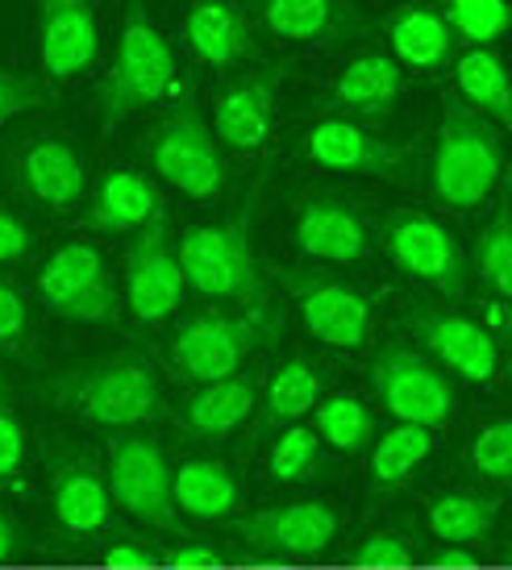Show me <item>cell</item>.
<instances>
[{
	"instance_id": "obj_1",
	"label": "cell",
	"mask_w": 512,
	"mask_h": 570,
	"mask_svg": "<svg viewBox=\"0 0 512 570\" xmlns=\"http://www.w3.org/2000/svg\"><path fill=\"white\" fill-rule=\"evenodd\" d=\"M38 392L59 412L97 429H142L150 421H159L163 412V387L155 363L134 354V350L59 366L38 383Z\"/></svg>"
},
{
	"instance_id": "obj_2",
	"label": "cell",
	"mask_w": 512,
	"mask_h": 570,
	"mask_svg": "<svg viewBox=\"0 0 512 570\" xmlns=\"http://www.w3.org/2000/svg\"><path fill=\"white\" fill-rule=\"evenodd\" d=\"M433 196L446 208H480L504 175V138L496 121L463 105L459 96L442 100L437 142H433Z\"/></svg>"
},
{
	"instance_id": "obj_3",
	"label": "cell",
	"mask_w": 512,
	"mask_h": 570,
	"mask_svg": "<svg viewBox=\"0 0 512 570\" xmlns=\"http://www.w3.org/2000/svg\"><path fill=\"white\" fill-rule=\"evenodd\" d=\"M171 88H176V55L159 26L150 21L142 0H134L126 9L121 33H117L112 63L97 88L100 134H112L126 117L159 105Z\"/></svg>"
},
{
	"instance_id": "obj_4",
	"label": "cell",
	"mask_w": 512,
	"mask_h": 570,
	"mask_svg": "<svg viewBox=\"0 0 512 570\" xmlns=\"http://www.w3.org/2000/svg\"><path fill=\"white\" fill-rule=\"evenodd\" d=\"M179 271L184 287L221 304H263L255 242H250V205L238 217L217 225H188L179 234Z\"/></svg>"
},
{
	"instance_id": "obj_5",
	"label": "cell",
	"mask_w": 512,
	"mask_h": 570,
	"mask_svg": "<svg viewBox=\"0 0 512 570\" xmlns=\"http://www.w3.org/2000/svg\"><path fill=\"white\" fill-rule=\"evenodd\" d=\"M275 330L272 313L255 304L250 313H229V308H200L193 317L179 321V330L167 342L171 366L179 380L188 383H217L229 375H242L246 358L258 350V342Z\"/></svg>"
},
{
	"instance_id": "obj_6",
	"label": "cell",
	"mask_w": 512,
	"mask_h": 570,
	"mask_svg": "<svg viewBox=\"0 0 512 570\" xmlns=\"http://www.w3.org/2000/svg\"><path fill=\"white\" fill-rule=\"evenodd\" d=\"M150 167L188 200H213L225 188V150L213 126L196 105V92L184 83L176 105L150 134Z\"/></svg>"
},
{
	"instance_id": "obj_7",
	"label": "cell",
	"mask_w": 512,
	"mask_h": 570,
	"mask_svg": "<svg viewBox=\"0 0 512 570\" xmlns=\"http://www.w3.org/2000/svg\"><path fill=\"white\" fill-rule=\"evenodd\" d=\"M367 380L375 400L384 404L401 425L437 429L450 425L459 409V392L442 366L425 358L408 342H384L367 366Z\"/></svg>"
},
{
	"instance_id": "obj_8",
	"label": "cell",
	"mask_w": 512,
	"mask_h": 570,
	"mask_svg": "<svg viewBox=\"0 0 512 570\" xmlns=\"http://www.w3.org/2000/svg\"><path fill=\"white\" fill-rule=\"evenodd\" d=\"M38 296L63 321H83V325L117 321V287L105 254L92 242L76 238L50 250L38 267Z\"/></svg>"
},
{
	"instance_id": "obj_9",
	"label": "cell",
	"mask_w": 512,
	"mask_h": 570,
	"mask_svg": "<svg viewBox=\"0 0 512 570\" xmlns=\"http://www.w3.org/2000/svg\"><path fill=\"white\" fill-rule=\"evenodd\" d=\"M105 483L117 508H126L134 521L155 529H176V504H171V462L163 445L146 433L112 438L105 454Z\"/></svg>"
},
{
	"instance_id": "obj_10",
	"label": "cell",
	"mask_w": 512,
	"mask_h": 570,
	"mask_svg": "<svg viewBox=\"0 0 512 570\" xmlns=\"http://www.w3.org/2000/svg\"><path fill=\"white\" fill-rule=\"evenodd\" d=\"M384 246L392 254V263L408 279H416V284L433 287V292H446L454 301L466 292V254L433 213H421V208L387 213Z\"/></svg>"
},
{
	"instance_id": "obj_11",
	"label": "cell",
	"mask_w": 512,
	"mask_h": 570,
	"mask_svg": "<svg viewBox=\"0 0 512 570\" xmlns=\"http://www.w3.org/2000/svg\"><path fill=\"white\" fill-rule=\"evenodd\" d=\"M284 287H288L296 313L305 321V330L337 350L367 346L375 308L358 287L342 284L334 275H321L308 267H284Z\"/></svg>"
},
{
	"instance_id": "obj_12",
	"label": "cell",
	"mask_w": 512,
	"mask_h": 570,
	"mask_svg": "<svg viewBox=\"0 0 512 570\" xmlns=\"http://www.w3.org/2000/svg\"><path fill=\"white\" fill-rule=\"evenodd\" d=\"M184 271L167 234V213H155L134 234L126 254V308L146 325H159L184 301Z\"/></svg>"
},
{
	"instance_id": "obj_13",
	"label": "cell",
	"mask_w": 512,
	"mask_h": 570,
	"mask_svg": "<svg viewBox=\"0 0 512 570\" xmlns=\"http://www.w3.org/2000/svg\"><path fill=\"white\" fill-rule=\"evenodd\" d=\"M404 325L421 346L433 354V363L454 371L459 380L496 383L500 375V342L483 330L480 321L450 313V308H404Z\"/></svg>"
},
{
	"instance_id": "obj_14",
	"label": "cell",
	"mask_w": 512,
	"mask_h": 570,
	"mask_svg": "<svg viewBox=\"0 0 512 570\" xmlns=\"http://www.w3.org/2000/svg\"><path fill=\"white\" fill-rule=\"evenodd\" d=\"M342 517L329 500H284V504L246 512L238 521V538L258 554L313 558L334 546Z\"/></svg>"
},
{
	"instance_id": "obj_15",
	"label": "cell",
	"mask_w": 512,
	"mask_h": 570,
	"mask_svg": "<svg viewBox=\"0 0 512 570\" xmlns=\"http://www.w3.org/2000/svg\"><path fill=\"white\" fill-rule=\"evenodd\" d=\"M288 80L284 63H263L250 71H238L225 83L217 105H213V134L221 150H238V155H255L272 138L275 96Z\"/></svg>"
},
{
	"instance_id": "obj_16",
	"label": "cell",
	"mask_w": 512,
	"mask_h": 570,
	"mask_svg": "<svg viewBox=\"0 0 512 570\" xmlns=\"http://www.w3.org/2000/svg\"><path fill=\"white\" fill-rule=\"evenodd\" d=\"M38 67L47 80H76L100 55V21L92 0H33Z\"/></svg>"
},
{
	"instance_id": "obj_17",
	"label": "cell",
	"mask_w": 512,
	"mask_h": 570,
	"mask_svg": "<svg viewBox=\"0 0 512 570\" xmlns=\"http://www.w3.org/2000/svg\"><path fill=\"white\" fill-rule=\"evenodd\" d=\"M292 238L301 246L305 258L313 263H358L371 246L367 213L358 200L342 196V191H308L296 205V225Z\"/></svg>"
},
{
	"instance_id": "obj_18",
	"label": "cell",
	"mask_w": 512,
	"mask_h": 570,
	"mask_svg": "<svg viewBox=\"0 0 512 570\" xmlns=\"http://www.w3.org/2000/svg\"><path fill=\"white\" fill-rule=\"evenodd\" d=\"M301 155L321 171H342V175H401L408 146H396L371 134L351 117H321L301 134Z\"/></svg>"
},
{
	"instance_id": "obj_19",
	"label": "cell",
	"mask_w": 512,
	"mask_h": 570,
	"mask_svg": "<svg viewBox=\"0 0 512 570\" xmlns=\"http://www.w3.org/2000/svg\"><path fill=\"white\" fill-rule=\"evenodd\" d=\"M17 184L33 205L71 213L88 191V159L63 134H33L17 155Z\"/></svg>"
},
{
	"instance_id": "obj_20",
	"label": "cell",
	"mask_w": 512,
	"mask_h": 570,
	"mask_svg": "<svg viewBox=\"0 0 512 570\" xmlns=\"http://www.w3.org/2000/svg\"><path fill=\"white\" fill-rule=\"evenodd\" d=\"M263 30L284 42H351L367 33V13L358 0H250Z\"/></svg>"
},
{
	"instance_id": "obj_21",
	"label": "cell",
	"mask_w": 512,
	"mask_h": 570,
	"mask_svg": "<svg viewBox=\"0 0 512 570\" xmlns=\"http://www.w3.org/2000/svg\"><path fill=\"white\" fill-rule=\"evenodd\" d=\"M184 38L208 67H238L255 55L250 21L238 0H193L184 17Z\"/></svg>"
},
{
	"instance_id": "obj_22",
	"label": "cell",
	"mask_w": 512,
	"mask_h": 570,
	"mask_svg": "<svg viewBox=\"0 0 512 570\" xmlns=\"http://www.w3.org/2000/svg\"><path fill=\"white\" fill-rule=\"evenodd\" d=\"M50 504H55V521L67 533H100L109 524L112 495L105 483V471L92 466L83 454H71L55 466L50 475Z\"/></svg>"
},
{
	"instance_id": "obj_23",
	"label": "cell",
	"mask_w": 512,
	"mask_h": 570,
	"mask_svg": "<svg viewBox=\"0 0 512 570\" xmlns=\"http://www.w3.org/2000/svg\"><path fill=\"white\" fill-rule=\"evenodd\" d=\"M155 213H163L159 191L134 167L105 171L92 200H88V225L100 234H138Z\"/></svg>"
},
{
	"instance_id": "obj_24",
	"label": "cell",
	"mask_w": 512,
	"mask_h": 570,
	"mask_svg": "<svg viewBox=\"0 0 512 570\" xmlns=\"http://www.w3.org/2000/svg\"><path fill=\"white\" fill-rule=\"evenodd\" d=\"M255 404H258L255 375H229V380H217V383H200L193 396L184 400L179 421H184L188 433L213 442V438L238 433V429L250 421Z\"/></svg>"
},
{
	"instance_id": "obj_25",
	"label": "cell",
	"mask_w": 512,
	"mask_h": 570,
	"mask_svg": "<svg viewBox=\"0 0 512 570\" xmlns=\"http://www.w3.org/2000/svg\"><path fill=\"white\" fill-rule=\"evenodd\" d=\"M171 504L193 521H229L242 504V488L225 462L184 459L171 466Z\"/></svg>"
},
{
	"instance_id": "obj_26",
	"label": "cell",
	"mask_w": 512,
	"mask_h": 570,
	"mask_svg": "<svg viewBox=\"0 0 512 570\" xmlns=\"http://www.w3.org/2000/svg\"><path fill=\"white\" fill-rule=\"evenodd\" d=\"M384 33L396 63L416 67V71H437L454 50V38H450L437 4H401L384 21Z\"/></svg>"
},
{
	"instance_id": "obj_27",
	"label": "cell",
	"mask_w": 512,
	"mask_h": 570,
	"mask_svg": "<svg viewBox=\"0 0 512 570\" xmlns=\"http://www.w3.org/2000/svg\"><path fill=\"white\" fill-rule=\"evenodd\" d=\"M321 400V366L305 354H292L272 371L267 392L258 400V438H272L275 429H288L292 421H301L313 404Z\"/></svg>"
},
{
	"instance_id": "obj_28",
	"label": "cell",
	"mask_w": 512,
	"mask_h": 570,
	"mask_svg": "<svg viewBox=\"0 0 512 570\" xmlns=\"http://www.w3.org/2000/svg\"><path fill=\"white\" fill-rule=\"evenodd\" d=\"M404 92V71L396 59H387L380 50H367V55H354L351 63L337 71L334 80V100L337 109L351 112H387Z\"/></svg>"
},
{
	"instance_id": "obj_29",
	"label": "cell",
	"mask_w": 512,
	"mask_h": 570,
	"mask_svg": "<svg viewBox=\"0 0 512 570\" xmlns=\"http://www.w3.org/2000/svg\"><path fill=\"white\" fill-rule=\"evenodd\" d=\"M500 517V504L492 495H480V491H437L430 500V521L433 538H442L446 546H475L492 533V524Z\"/></svg>"
},
{
	"instance_id": "obj_30",
	"label": "cell",
	"mask_w": 512,
	"mask_h": 570,
	"mask_svg": "<svg viewBox=\"0 0 512 570\" xmlns=\"http://www.w3.org/2000/svg\"><path fill=\"white\" fill-rule=\"evenodd\" d=\"M454 83L463 92V105H471L475 112H483L488 121L509 126L512 105H509V71L492 47H471L454 63Z\"/></svg>"
},
{
	"instance_id": "obj_31",
	"label": "cell",
	"mask_w": 512,
	"mask_h": 570,
	"mask_svg": "<svg viewBox=\"0 0 512 570\" xmlns=\"http://www.w3.org/2000/svg\"><path fill=\"white\" fill-rule=\"evenodd\" d=\"M433 454V429L392 425L371 445V491H396Z\"/></svg>"
},
{
	"instance_id": "obj_32",
	"label": "cell",
	"mask_w": 512,
	"mask_h": 570,
	"mask_svg": "<svg viewBox=\"0 0 512 570\" xmlns=\"http://www.w3.org/2000/svg\"><path fill=\"white\" fill-rule=\"evenodd\" d=\"M313 433L317 442L334 445L337 454H363L375 442V412L358 396H329L313 404Z\"/></svg>"
},
{
	"instance_id": "obj_33",
	"label": "cell",
	"mask_w": 512,
	"mask_h": 570,
	"mask_svg": "<svg viewBox=\"0 0 512 570\" xmlns=\"http://www.w3.org/2000/svg\"><path fill=\"white\" fill-rule=\"evenodd\" d=\"M437 13L446 21L454 42L492 47L509 30V4L504 0H437Z\"/></svg>"
},
{
	"instance_id": "obj_34",
	"label": "cell",
	"mask_w": 512,
	"mask_h": 570,
	"mask_svg": "<svg viewBox=\"0 0 512 570\" xmlns=\"http://www.w3.org/2000/svg\"><path fill=\"white\" fill-rule=\"evenodd\" d=\"M475 267H480V279L492 287L496 301H509L512 292V225H509V208L500 205L496 217L488 222V229L480 234V246H475Z\"/></svg>"
},
{
	"instance_id": "obj_35",
	"label": "cell",
	"mask_w": 512,
	"mask_h": 570,
	"mask_svg": "<svg viewBox=\"0 0 512 570\" xmlns=\"http://www.w3.org/2000/svg\"><path fill=\"white\" fill-rule=\"evenodd\" d=\"M275 483H305L321 471V442L308 425H288L272 445V459H267Z\"/></svg>"
},
{
	"instance_id": "obj_36",
	"label": "cell",
	"mask_w": 512,
	"mask_h": 570,
	"mask_svg": "<svg viewBox=\"0 0 512 570\" xmlns=\"http://www.w3.org/2000/svg\"><path fill=\"white\" fill-rule=\"evenodd\" d=\"M471 466L483 483H496L504 488L512 479V421L509 416H496L475 433L471 442Z\"/></svg>"
},
{
	"instance_id": "obj_37",
	"label": "cell",
	"mask_w": 512,
	"mask_h": 570,
	"mask_svg": "<svg viewBox=\"0 0 512 570\" xmlns=\"http://www.w3.org/2000/svg\"><path fill=\"white\" fill-rule=\"evenodd\" d=\"M47 100V80L42 76H21V71H4L0 67V129L13 117L38 109Z\"/></svg>"
},
{
	"instance_id": "obj_38",
	"label": "cell",
	"mask_w": 512,
	"mask_h": 570,
	"mask_svg": "<svg viewBox=\"0 0 512 570\" xmlns=\"http://www.w3.org/2000/svg\"><path fill=\"white\" fill-rule=\"evenodd\" d=\"M354 562L358 567H408L413 562V546L396 533V529H375V533H367V538L354 546Z\"/></svg>"
},
{
	"instance_id": "obj_39",
	"label": "cell",
	"mask_w": 512,
	"mask_h": 570,
	"mask_svg": "<svg viewBox=\"0 0 512 570\" xmlns=\"http://www.w3.org/2000/svg\"><path fill=\"white\" fill-rule=\"evenodd\" d=\"M30 342V301L9 279H0V350H17Z\"/></svg>"
},
{
	"instance_id": "obj_40",
	"label": "cell",
	"mask_w": 512,
	"mask_h": 570,
	"mask_svg": "<svg viewBox=\"0 0 512 570\" xmlns=\"http://www.w3.org/2000/svg\"><path fill=\"white\" fill-rule=\"evenodd\" d=\"M21 462H26V425H21V416L0 392V483L17 479Z\"/></svg>"
},
{
	"instance_id": "obj_41",
	"label": "cell",
	"mask_w": 512,
	"mask_h": 570,
	"mask_svg": "<svg viewBox=\"0 0 512 570\" xmlns=\"http://www.w3.org/2000/svg\"><path fill=\"white\" fill-rule=\"evenodd\" d=\"M33 246V229L26 225L21 213H13L9 205H0V267L21 263Z\"/></svg>"
},
{
	"instance_id": "obj_42",
	"label": "cell",
	"mask_w": 512,
	"mask_h": 570,
	"mask_svg": "<svg viewBox=\"0 0 512 570\" xmlns=\"http://www.w3.org/2000/svg\"><path fill=\"white\" fill-rule=\"evenodd\" d=\"M167 567L171 570H213V567H221V550L200 546V541H188V546H176V550L167 554Z\"/></svg>"
},
{
	"instance_id": "obj_43",
	"label": "cell",
	"mask_w": 512,
	"mask_h": 570,
	"mask_svg": "<svg viewBox=\"0 0 512 570\" xmlns=\"http://www.w3.org/2000/svg\"><path fill=\"white\" fill-rule=\"evenodd\" d=\"M150 562H155V554L142 550V546H134V541H121V546H109V550H105V567H112V570H146Z\"/></svg>"
},
{
	"instance_id": "obj_44",
	"label": "cell",
	"mask_w": 512,
	"mask_h": 570,
	"mask_svg": "<svg viewBox=\"0 0 512 570\" xmlns=\"http://www.w3.org/2000/svg\"><path fill=\"white\" fill-rule=\"evenodd\" d=\"M433 567H442V570H471V567H475V550H466V546H442V550L433 554Z\"/></svg>"
},
{
	"instance_id": "obj_45",
	"label": "cell",
	"mask_w": 512,
	"mask_h": 570,
	"mask_svg": "<svg viewBox=\"0 0 512 570\" xmlns=\"http://www.w3.org/2000/svg\"><path fill=\"white\" fill-rule=\"evenodd\" d=\"M483 330L492 333V337H504V333H509V304L504 301H496V296H492V301H488V308H483V321H480Z\"/></svg>"
},
{
	"instance_id": "obj_46",
	"label": "cell",
	"mask_w": 512,
	"mask_h": 570,
	"mask_svg": "<svg viewBox=\"0 0 512 570\" xmlns=\"http://www.w3.org/2000/svg\"><path fill=\"white\" fill-rule=\"evenodd\" d=\"M17 550H21V529L0 512V562H9Z\"/></svg>"
},
{
	"instance_id": "obj_47",
	"label": "cell",
	"mask_w": 512,
	"mask_h": 570,
	"mask_svg": "<svg viewBox=\"0 0 512 570\" xmlns=\"http://www.w3.org/2000/svg\"><path fill=\"white\" fill-rule=\"evenodd\" d=\"M167 570H171V567H167Z\"/></svg>"
}]
</instances>
